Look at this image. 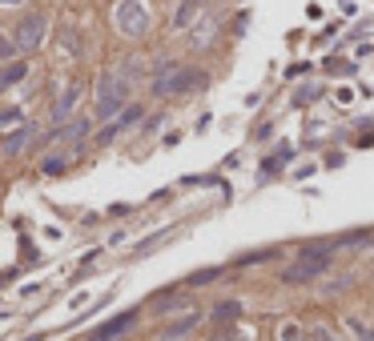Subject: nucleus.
Here are the masks:
<instances>
[{"mask_svg": "<svg viewBox=\"0 0 374 341\" xmlns=\"http://www.w3.org/2000/svg\"><path fill=\"white\" fill-rule=\"evenodd\" d=\"M198 85H205V76L198 69H186V64H162V73L153 76V93L157 97H177V93H189Z\"/></svg>", "mask_w": 374, "mask_h": 341, "instance_id": "f257e3e1", "label": "nucleus"}, {"mask_svg": "<svg viewBox=\"0 0 374 341\" xmlns=\"http://www.w3.org/2000/svg\"><path fill=\"white\" fill-rule=\"evenodd\" d=\"M330 257H334L330 245H310V249H302L298 261L286 269V281H314V277H322L326 265H330Z\"/></svg>", "mask_w": 374, "mask_h": 341, "instance_id": "f03ea898", "label": "nucleus"}, {"mask_svg": "<svg viewBox=\"0 0 374 341\" xmlns=\"http://www.w3.org/2000/svg\"><path fill=\"white\" fill-rule=\"evenodd\" d=\"M129 105V81L125 76H105L101 81V93H97V117H117V112Z\"/></svg>", "mask_w": 374, "mask_h": 341, "instance_id": "7ed1b4c3", "label": "nucleus"}, {"mask_svg": "<svg viewBox=\"0 0 374 341\" xmlns=\"http://www.w3.org/2000/svg\"><path fill=\"white\" fill-rule=\"evenodd\" d=\"M117 28H121L125 37H141V33L149 28L145 4H137V0H121V4H117Z\"/></svg>", "mask_w": 374, "mask_h": 341, "instance_id": "20e7f679", "label": "nucleus"}, {"mask_svg": "<svg viewBox=\"0 0 374 341\" xmlns=\"http://www.w3.org/2000/svg\"><path fill=\"white\" fill-rule=\"evenodd\" d=\"M45 28H49V21L40 13H33V16H25L21 25H16V33H13V45L21 52H33V49H40V40H45Z\"/></svg>", "mask_w": 374, "mask_h": 341, "instance_id": "39448f33", "label": "nucleus"}, {"mask_svg": "<svg viewBox=\"0 0 374 341\" xmlns=\"http://www.w3.org/2000/svg\"><path fill=\"white\" fill-rule=\"evenodd\" d=\"M133 321H137V313H121V317H113V321H105L101 329H93V333H89V341H113V337H121V333H125L129 325H133Z\"/></svg>", "mask_w": 374, "mask_h": 341, "instance_id": "423d86ee", "label": "nucleus"}, {"mask_svg": "<svg viewBox=\"0 0 374 341\" xmlns=\"http://www.w3.org/2000/svg\"><path fill=\"white\" fill-rule=\"evenodd\" d=\"M33 137H37V129H33V125H21L16 133H8L0 141V149H4V153H25V149L33 145Z\"/></svg>", "mask_w": 374, "mask_h": 341, "instance_id": "0eeeda50", "label": "nucleus"}, {"mask_svg": "<svg viewBox=\"0 0 374 341\" xmlns=\"http://www.w3.org/2000/svg\"><path fill=\"white\" fill-rule=\"evenodd\" d=\"M76 100H81V85L73 81V85L64 88L61 97H57V105H52V117H57V121H64V117L73 112V105H76Z\"/></svg>", "mask_w": 374, "mask_h": 341, "instance_id": "6e6552de", "label": "nucleus"}, {"mask_svg": "<svg viewBox=\"0 0 374 341\" xmlns=\"http://www.w3.org/2000/svg\"><path fill=\"white\" fill-rule=\"evenodd\" d=\"M89 137V121H73V125H64L61 133H57V141H64V145H76V141H85Z\"/></svg>", "mask_w": 374, "mask_h": 341, "instance_id": "1a4fd4ad", "label": "nucleus"}, {"mask_svg": "<svg viewBox=\"0 0 374 341\" xmlns=\"http://www.w3.org/2000/svg\"><path fill=\"white\" fill-rule=\"evenodd\" d=\"M237 313H242V305H237V301L217 305V313H213V325H230V321H237Z\"/></svg>", "mask_w": 374, "mask_h": 341, "instance_id": "9d476101", "label": "nucleus"}, {"mask_svg": "<svg viewBox=\"0 0 374 341\" xmlns=\"http://www.w3.org/2000/svg\"><path fill=\"white\" fill-rule=\"evenodd\" d=\"M25 73H28V64H8V69L0 73V88H8L13 81H25Z\"/></svg>", "mask_w": 374, "mask_h": 341, "instance_id": "9b49d317", "label": "nucleus"}, {"mask_svg": "<svg viewBox=\"0 0 374 341\" xmlns=\"http://www.w3.org/2000/svg\"><path fill=\"white\" fill-rule=\"evenodd\" d=\"M189 16H193V0H186V4L177 8V21H174V25H177V28H186V25H189Z\"/></svg>", "mask_w": 374, "mask_h": 341, "instance_id": "f8f14e48", "label": "nucleus"}, {"mask_svg": "<svg viewBox=\"0 0 374 341\" xmlns=\"http://www.w3.org/2000/svg\"><path fill=\"white\" fill-rule=\"evenodd\" d=\"M61 169H64L61 157H49V161H45V173H61Z\"/></svg>", "mask_w": 374, "mask_h": 341, "instance_id": "ddd939ff", "label": "nucleus"}, {"mask_svg": "<svg viewBox=\"0 0 374 341\" xmlns=\"http://www.w3.org/2000/svg\"><path fill=\"white\" fill-rule=\"evenodd\" d=\"M13 121H21V112H16V109H4V112H0V125H13Z\"/></svg>", "mask_w": 374, "mask_h": 341, "instance_id": "4468645a", "label": "nucleus"}, {"mask_svg": "<svg viewBox=\"0 0 374 341\" xmlns=\"http://www.w3.org/2000/svg\"><path fill=\"white\" fill-rule=\"evenodd\" d=\"M286 341H302V329H294V325H286Z\"/></svg>", "mask_w": 374, "mask_h": 341, "instance_id": "2eb2a0df", "label": "nucleus"}, {"mask_svg": "<svg viewBox=\"0 0 374 341\" xmlns=\"http://www.w3.org/2000/svg\"><path fill=\"white\" fill-rule=\"evenodd\" d=\"M4 57H13V45H8V40H0V61H4Z\"/></svg>", "mask_w": 374, "mask_h": 341, "instance_id": "dca6fc26", "label": "nucleus"}, {"mask_svg": "<svg viewBox=\"0 0 374 341\" xmlns=\"http://www.w3.org/2000/svg\"><path fill=\"white\" fill-rule=\"evenodd\" d=\"M0 4H21V0H0Z\"/></svg>", "mask_w": 374, "mask_h": 341, "instance_id": "f3484780", "label": "nucleus"}]
</instances>
